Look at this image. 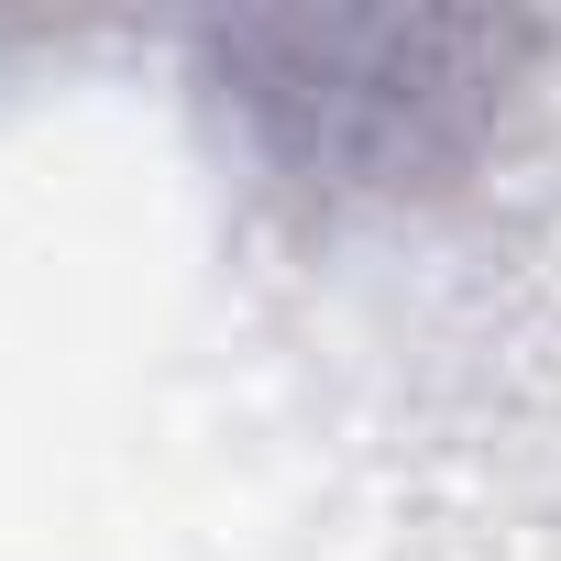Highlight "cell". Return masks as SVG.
Instances as JSON below:
<instances>
[{
	"label": "cell",
	"mask_w": 561,
	"mask_h": 561,
	"mask_svg": "<svg viewBox=\"0 0 561 561\" xmlns=\"http://www.w3.org/2000/svg\"><path fill=\"white\" fill-rule=\"evenodd\" d=\"M506 56H517V34H484V23L242 34L231 45V78H242L231 100L309 176H397V165H440L484 122Z\"/></svg>",
	"instance_id": "obj_1"
}]
</instances>
